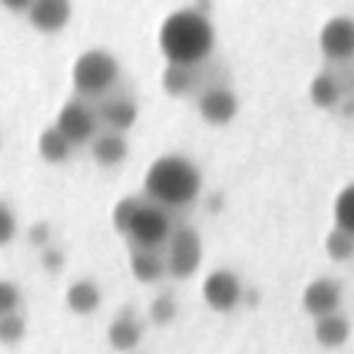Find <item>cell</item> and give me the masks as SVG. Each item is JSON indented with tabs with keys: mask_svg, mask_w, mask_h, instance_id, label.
I'll use <instances>...</instances> for the list:
<instances>
[{
	"mask_svg": "<svg viewBox=\"0 0 354 354\" xmlns=\"http://www.w3.org/2000/svg\"><path fill=\"white\" fill-rule=\"evenodd\" d=\"M214 41H216L214 25L199 8L170 12L158 32V44L167 64L189 66V68L202 64L212 54Z\"/></svg>",
	"mask_w": 354,
	"mask_h": 354,
	"instance_id": "1",
	"label": "cell"
},
{
	"mask_svg": "<svg viewBox=\"0 0 354 354\" xmlns=\"http://www.w3.org/2000/svg\"><path fill=\"white\" fill-rule=\"evenodd\" d=\"M143 189L158 207H187L199 197L202 189V172L189 158L160 156L151 162L143 177Z\"/></svg>",
	"mask_w": 354,
	"mask_h": 354,
	"instance_id": "2",
	"label": "cell"
},
{
	"mask_svg": "<svg viewBox=\"0 0 354 354\" xmlns=\"http://www.w3.org/2000/svg\"><path fill=\"white\" fill-rule=\"evenodd\" d=\"M119 80V64L109 51L88 49L73 64V88L83 97L107 95Z\"/></svg>",
	"mask_w": 354,
	"mask_h": 354,
	"instance_id": "3",
	"label": "cell"
},
{
	"mask_svg": "<svg viewBox=\"0 0 354 354\" xmlns=\"http://www.w3.org/2000/svg\"><path fill=\"white\" fill-rule=\"evenodd\" d=\"M129 241L133 243V248L141 250H160L172 236V223L170 216L165 214V209L158 204H141V209L133 216L131 226H129Z\"/></svg>",
	"mask_w": 354,
	"mask_h": 354,
	"instance_id": "4",
	"label": "cell"
},
{
	"mask_svg": "<svg viewBox=\"0 0 354 354\" xmlns=\"http://www.w3.org/2000/svg\"><path fill=\"white\" fill-rule=\"evenodd\" d=\"M167 274L175 279H187L197 272L202 262V238L189 226H180L172 231L167 241Z\"/></svg>",
	"mask_w": 354,
	"mask_h": 354,
	"instance_id": "5",
	"label": "cell"
},
{
	"mask_svg": "<svg viewBox=\"0 0 354 354\" xmlns=\"http://www.w3.org/2000/svg\"><path fill=\"white\" fill-rule=\"evenodd\" d=\"M97 109L90 107L85 100H68L64 107L59 109V117H56L54 127L68 138L71 146H78V143H88L97 136Z\"/></svg>",
	"mask_w": 354,
	"mask_h": 354,
	"instance_id": "6",
	"label": "cell"
},
{
	"mask_svg": "<svg viewBox=\"0 0 354 354\" xmlns=\"http://www.w3.org/2000/svg\"><path fill=\"white\" fill-rule=\"evenodd\" d=\"M243 284L231 270H214L204 277L202 281V296L214 310L226 313L233 310L243 301Z\"/></svg>",
	"mask_w": 354,
	"mask_h": 354,
	"instance_id": "7",
	"label": "cell"
},
{
	"mask_svg": "<svg viewBox=\"0 0 354 354\" xmlns=\"http://www.w3.org/2000/svg\"><path fill=\"white\" fill-rule=\"evenodd\" d=\"M320 51L330 61H347L354 56V17L335 15L323 25L318 35Z\"/></svg>",
	"mask_w": 354,
	"mask_h": 354,
	"instance_id": "8",
	"label": "cell"
},
{
	"mask_svg": "<svg viewBox=\"0 0 354 354\" xmlns=\"http://www.w3.org/2000/svg\"><path fill=\"white\" fill-rule=\"evenodd\" d=\"M339 304H342V286H339V281L330 279V277L313 279L304 289V296H301L304 310L308 315H313L315 320L337 313Z\"/></svg>",
	"mask_w": 354,
	"mask_h": 354,
	"instance_id": "9",
	"label": "cell"
},
{
	"mask_svg": "<svg viewBox=\"0 0 354 354\" xmlns=\"http://www.w3.org/2000/svg\"><path fill=\"white\" fill-rule=\"evenodd\" d=\"M197 109L204 122L221 127V124H228L238 114V97L226 85H212V88H207L199 95Z\"/></svg>",
	"mask_w": 354,
	"mask_h": 354,
	"instance_id": "10",
	"label": "cell"
},
{
	"mask_svg": "<svg viewBox=\"0 0 354 354\" xmlns=\"http://www.w3.org/2000/svg\"><path fill=\"white\" fill-rule=\"evenodd\" d=\"M27 17H30L35 30L44 32V35H54L68 25L71 3H66V0H37V3H32Z\"/></svg>",
	"mask_w": 354,
	"mask_h": 354,
	"instance_id": "11",
	"label": "cell"
},
{
	"mask_svg": "<svg viewBox=\"0 0 354 354\" xmlns=\"http://www.w3.org/2000/svg\"><path fill=\"white\" fill-rule=\"evenodd\" d=\"M97 119L107 124L114 133H122L136 124L138 107L129 97H104L97 104Z\"/></svg>",
	"mask_w": 354,
	"mask_h": 354,
	"instance_id": "12",
	"label": "cell"
},
{
	"mask_svg": "<svg viewBox=\"0 0 354 354\" xmlns=\"http://www.w3.org/2000/svg\"><path fill=\"white\" fill-rule=\"evenodd\" d=\"M141 337H143V328L136 320L131 308H124L122 313L109 323L107 339L117 352H131V349H136Z\"/></svg>",
	"mask_w": 354,
	"mask_h": 354,
	"instance_id": "13",
	"label": "cell"
},
{
	"mask_svg": "<svg viewBox=\"0 0 354 354\" xmlns=\"http://www.w3.org/2000/svg\"><path fill=\"white\" fill-rule=\"evenodd\" d=\"M129 267H131V274L138 281H158L167 274V260L160 250H141V248H133L131 257H129Z\"/></svg>",
	"mask_w": 354,
	"mask_h": 354,
	"instance_id": "14",
	"label": "cell"
},
{
	"mask_svg": "<svg viewBox=\"0 0 354 354\" xmlns=\"http://www.w3.org/2000/svg\"><path fill=\"white\" fill-rule=\"evenodd\" d=\"M90 153H93L95 162L102 167H114L119 162H124L129 153V143L122 133H114V131H104L97 133L93 138V146H90Z\"/></svg>",
	"mask_w": 354,
	"mask_h": 354,
	"instance_id": "15",
	"label": "cell"
},
{
	"mask_svg": "<svg viewBox=\"0 0 354 354\" xmlns=\"http://www.w3.org/2000/svg\"><path fill=\"white\" fill-rule=\"evenodd\" d=\"M100 301H102V294H100L97 284L90 279H78L68 286L66 291V304L73 313L78 315H88L93 310H97Z\"/></svg>",
	"mask_w": 354,
	"mask_h": 354,
	"instance_id": "16",
	"label": "cell"
},
{
	"mask_svg": "<svg viewBox=\"0 0 354 354\" xmlns=\"http://www.w3.org/2000/svg\"><path fill=\"white\" fill-rule=\"evenodd\" d=\"M313 335L323 347H328V349L342 347L349 337V323H347V318H342L339 313L325 315V318L315 320Z\"/></svg>",
	"mask_w": 354,
	"mask_h": 354,
	"instance_id": "17",
	"label": "cell"
},
{
	"mask_svg": "<svg viewBox=\"0 0 354 354\" xmlns=\"http://www.w3.org/2000/svg\"><path fill=\"white\" fill-rule=\"evenodd\" d=\"M37 148H39V156L44 158L46 162H64V160H68L71 148L73 146H71L68 138L51 124V127H46L44 131L39 133Z\"/></svg>",
	"mask_w": 354,
	"mask_h": 354,
	"instance_id": "18",
	"label": "cell"
},
{
	"mask_svg": "<svg viewBox=\"0 0 354 354\" xmlns=\"http://www.w3.org/2000/svg\"><path fill=\"white\" fill-rule=\"evenodd\" d=\"M160 83H162V90H165L170 97H185L187 93H192L194 83H197V80H194V68L167 64L160 75Z\"/></svg>",
	"mask_w": 354,
	"mask_h": 354,
	"instance_id": "19",
	"label": "cell"
},
{
	"mask_svg": "<svg viewBox=\"0 0 354 354\" xmlns=\"http://www.w3.org/2000/svg\"><path fill=\"white\" fill-rule=\"evenodd\" d=\"M308 97L315 107L330 109L339 102L342 97V90H339V83L333 78L330 73H318L308 85Z\"/></svg>",
	"mask_w": 354,
	"mask_h": 354,
	"instance_id": "20",
	"label": "cell"
},
{
	"mask_svg": "<svg viewBox=\"0 0 354 354\" xmlns=\"http://www.w3.org/2000/svg\"><path fill=\"white\" fill-rule=\"evenodd\" d=\"M335 228L354 236V183L347 185L344 189H339L337 199H335Z\"/></svg>",
	"mask_w": 354,
	"mask_h": 354,
	"instance_id": "21",
	"label": "cell"
},
{
	"mask_svg": "<svg viewBox=\"0 0 354 354\" xmlns=\"http://www.w3.org/2000/svg\"><path fill=\"white\" fill-rule=\"evenodd\" d=\"M325 252H328V257L335 262L347 260V257L354 255V236L339 231V228H333V231L325 236Z\"/></svg>",
	"mask_w": 354,
	"mask_h": 354,
	"instance_id": "22",
	"label": "cell"
},
{
	"mask_svg": "<svg viewBox=\"0 0 354 354\" xmlns=\"http://www.w3.org/2000/svg\"><path fill=\"white\" fill-rule=\"evenodd\" d=\"M141 204L143 202L138 197H124V199H119V202L114 204L112 223H114V228H117L119 233H124V236H127L129 226H131L133 216H136V212L141 209Z\"/></svg>",
	"mask_w": 354,
	"mask_h": 354,
	"instance_id": "23",
	"label": "cell"
},
{
	"mask_svg": "<svg viewBox=\"0 0 354 354\" xmlns=\"http://www.w3.org/2000/svg\"><path fill=\"white\" fill-rule=\"evenodd\" d=\"M27 333V323L22 315L10 313L0 318V342L3 344H17Z\"/></svg>",
	"mask_w": 354,
	"mask_h": 354,
	"instance_id": "24",
	"label": "cell"
},
{
	"mask_svg": "<svg viewBox=\"0 0 354 354\" xmlns=\"http://www.w3.org/2000/svg\"><path fill=\"white\" fill-rule=\"evenodd\" d=\"M148 315H151V320L156 325L172 323V320H175V315H177L175 299H172V296H167V294L156 296V299H153V304H151V308H148Z\"/></svg>",
	"mask_w": 354,
	"mask_h": 354,
	"instance_id": "25",
	"label": "cell"
},
{
	"mask_svg": "<svg viewBox=\"0 0 354 354\" xmlns=\"http://www.w3.org/2000/svg\"><path fill=\"white\" fill-rule=\"evenodd\" d=\"M17 306H20V289L12 281L0 279V318L17 313Z\"/></svg>",
	"mask_w": 354,
	"mask_h": 354,
	"instance_id": "26",
	"label": "cell"
},
{
	"mask_svg": "<svg viewBox=\"0 0 354 354\" xmlns=\"http://www.w3.org/2000/svg\"><path fill=\"white\" fill-rule=\"evenodd\" d=\"M15 233H17L15 214L10 212V207H8V204L0 202V248L8 245V243L15 238Z\"/></svg>",
	"mask_w": 354,
	"mask_h": 354,
	"instance_id": "27",
	"label": "cell"
},
{
	"mask_svg": "<svg viewBox=\"0 0 354 354\" xmlns=\"http://www.w3.org/2000/svg\"><path fill=\"white\" fill-rule=\"evenodd\" d=\"M27 241H30V245L39 248V250H44V248H49V241H51L49 223H44V221L32 223V226L27 228Z\"/></svg>",
	"mask_w": 354,
	"mask_h": 354,
	"instance_id": "28",
	"label": "cell"
},
{
	"mask_svg": "<svg viewBox=\"0 0 354 354\" xmlns=\"http://www.w3.org/2000/svg\"><path fill=\"white\" fill-rule=\"evenodd\" d=\"M39 262H41V267H44V270L59 272L61 267H64L66 257H64V252H61L59 248H51V245H49V248H44V250H41Z\"/></svg>",
	"mask_w": 354,
	"mask_h": 354,
	"instance_id": "29",
	"label": "cell"
},
{
	"mask_svg": "<svg viewBox=\"0 0 354 354\" xmlns=\"http://www.w3.org/2000/svg\"><path fill=\"white\" fill-rule=\"evenodd\" d=\"M3 8H6V10L17 12V15H30L32 3H12V0H8V3H3Z\"/></svg>",
	"mask_w": 354,
	"mask_h": 354,
	"instance_id": "30",
	"label": "cell"
},
{
	"mask_svg": "<svg viewBox=\"0 0 354 354\" xmlns=\"http://www.w3.org/2000/svg\"><path fill=\"white\" fill-rule=\"evenodd\" d=\"M133 354H138V352H133Z\"/></svg>",
	"mask_w": 354,
	"mask_h": 354,
	"instance_id": "31",
	"label": "cell"
}]
</instances>
